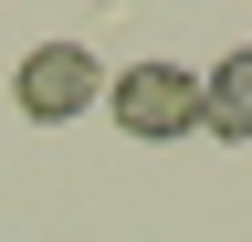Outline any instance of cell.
I'll return each instance as SVG.
<instances>
[{
    "label": "cell",
    "mask_w": 252,
    "mask_h": 242,
    "mask_svg": "<svg viewBox=\"0 0 252 242\" xmlns=\"http://www.w3.org/2000/svg\"><path fill=\"white\" fill-rule=\"evenodd\" d=\"M105 116L137 147H168V137H200V74L168 64V53H147V64H116L105 74Z\"/></svg>",
    "instance_id": "1"
},
{
    "label": "cell",
    "mask_w": 252,
    "mask_h": 242,
    "mask_svg": "<svg viewBox=\"0 0 252 242\" xmlns=\"http://www.w3.org/2000/svg\"><path fill=\"white\" fill-rule=\"evenodd\" d=\"M11 105L32 127H74L84 105H105V64H94L84 42H32L11 64Z\"/></svg>",
    "instance_id": "2"
},
{
    "label": "cell",
    "mask_w": 252,
    "mask_h": 242,
    "mask_svg": "<svg viewBox=\"0 0 252 242\" xmlns=\"http://www.w3.org/2000/svg\"><path fill=\"white\" fill-rule=\"evenodd\" d=\"M200 137L252 147V42H242V53H220V64L200 74Z\"/></svg>",
    "instance_id": "3"
},
{
    "label": "cell",
    "mask_w": 252,
    "mask_h": 242,
    "mask_svg": "<svg viewBox=\"0 0 252 242\" xmlns=\"http://www.w3.org/2000/svg\"><path fill=\"white\" fill-rule=\"evenodd\" d=\"M94 11H126V0H94Z\"/></svg>",
    "instance_id": "4"
}]
</instances>
